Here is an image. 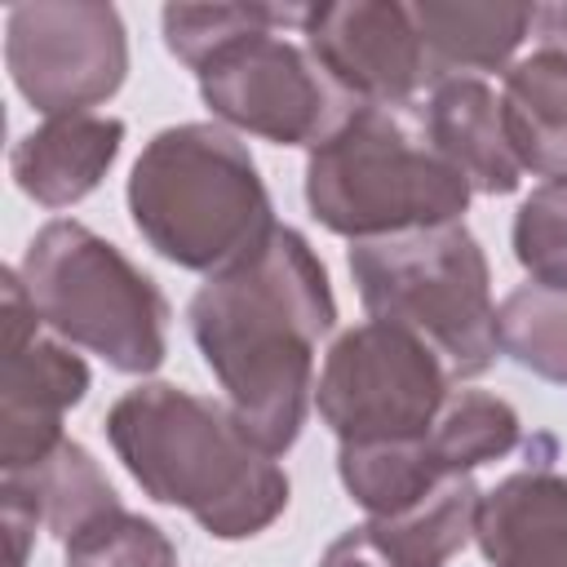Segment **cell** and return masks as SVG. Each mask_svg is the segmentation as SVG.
<instances>
[{
  "label": "cell",
  "mask_w": 567,
  "mask_h": 567,
  "mask_svg": "<svg viewBox=\"0 0 567 567\" xmlns=\"http://www.w3.org/2000/svg\"><path fill=\"white\" fill-rule=\"evenodd\" d=\"M496 337L518 368L554 385H567V292L563 288H536V284L514 288L496 310Z\"/></svg>",
  "instance_id": "obj_19"
},
{
  "label": "cell",
  "mask_w": 567,
  "mask_h": 567,
  "mask_svg": "<svg viewBox=\"0 0 567 567\" xmlns=\"http://www.w3.org/2000/svg\"><path fill=\"white\" fill-rule=\"evenodd\" d=\"M425 44L430 84L474 71L509 66L514 49L536 27V4H492V0H425L408 4Z\"/></svg>",
  "instance_id": "obj_16"
},
{
  "label": "cell",
  "mask_w": 567,
  "mask_h": 567,
  "mask_svg": "<svg viewBox=\"0 0 567 567\" xmlns=\"http://www.w3.org/2000/svg\"><path fill=\"white\" fill-rule=\"evenodd\" d=\"M452 394L443 359L399 323L341 332L319 368L315 408L341 443H399L434 425Z\"/></svg>",
  "instance_id": "obj_7"
},
{
  "label": "cell",
  "mask_w": 567,
  "mask_h": 567,
  "mask_svg": "<svg viewBox=\"0 0 567 567\" xmlns=\"http://www.w3.org/2000/svg\"><path fill=\"white\" fill-rule=\"evenodd\" d=\"M22 288L49 332L102 354L115 372L146 377L168 354V301L111 239L58 217L22 252Z\"/></svg>",
  "instance_id": "obj_6"
},
{
  "label": "cell",
  "mask_w": 567,
  "mask_h": 567,
  "mask_svg": "<svg viewBox=\"0 0 567 567\" xmlns=\"http://www.w3.org/2000/svg\"><path fill=\"white\" fill-rule=\"evenodd\" d=\"M124 142V120L75 111L53 115L9 151V173L18 190L44 208H66L97 190V182L111 173Z\"/></svg>",
  "instance_id": "obj_12"
},
{
  "label": "cell",
  "mask_w": 567,
  "mask_h": 567,
  "mask_svg": "<svg viewBox=\"0 0 567 567\" xmlns=\"http://www.w3.org/2000/svg\"><path fill=\"white\" fill-rule=\"evenodd\" d=\"M301 35L323 75L359 106H412L430 62L408 4L332 0L306 4Z\"/></svg>",
  "instance_id": "obj_11"
},
{
  "label": "cell",
  "mask_w": 567,
  "mask_h": 567,
  "mask_svg": "<svg viewBox=\"0 0 567 567\" xmlns=\"http://www.w3.org/2000/svg\"><path fill=\"white\" fill-rule=\"evenodd\" d=\"M4 62L18 93L40 115H75L120 93L128 75V35L120 9L102 0L13 4L4 22Z\"/></svg>",
  "instance_id": "obj_9"
},
{
  "label": "cell",
  "mask_w": 567,
  "mask_h": 567,
  "mask_svg": "<svg viewBox=\"0 0 567 567\" xmlns=\"http://www.w3.org/2000/svg\"><path fill=\"white\" fill-rule=\"evenodd\" d=\"M0 509H4V532H9V567H27V540L40 527V514L9 483H0Z\"/></svg>",
  "instance_id": "obj_24"
},
{
  "label": "cell",
  "mask_w": 567,
  "mask_h": 567,
  "mask_svg": "<svg viewBox=\"0 0 567 567\" xmlns=\"http://www.w3.org/2000/svg\"><path fill=\"white\" fill-rule=\"evenodd\" d=\"M186 319L239 430L270 456L288 452L315 399V346L337 323L310 239L275 226L244 261L204 279Z\"/></svg>",
  "instance_id": "obj_1"
},
{
  "label": "cell",
  "mask_w": 567,
  "mask_h": 567,
  "mask_svg": "<svg viewBox=\"0 0 567 567\" xmlns=\"http://www.w3.org/2000/svg\"><path fill=\"white\" fill-rule=\"evenodd\" d=\"M0 328H4V372H0V474L40 465L66 434L62 416L89 394V363L62 341L40 332V315L9 266L0 275Z\"/></svg>",
  "instance_id": "obj_10"
},
{
  "label": "cell",
  "mask_w": 567,
  "mask_h": 567,
  "mask_svg": "<svg viewBox=\"0 0 567 567\" xmlns=\"http://www.w3.org/2000/svg\"><path fill=\"white\" fill-rule=\"evenodd\" d=\"M128 213L164 261L204 275L244 261L279 226L257 159L226 124L159 128L128 173Z\"/></svg>",
  "instance_id": "obj_3"
},
{
  "label": "cell",
  "mask_w": 567,
  "mask_h": 567,
  "mask_svg": "<svg viewBox=\"0 0 567 567\" xmlns=\"http://www.w3.org/2000/svg\"><path fill=\"white\" fill-rule=\"evenodd\" d=\"M66 567H177V545L120 505L66 540Z\"/></svg>",
  "instance_id": "obj_22"
},
{
  "label": "cell",
  "mask_w": 567,
  "mask_h": 567,
  "mask_svg": "<svg viewBox=\"0 0 567 567\" xmlns=\"http://www.w3.org/2000/svg\"><path fill=\"white\" fill-rule=\"evenodd\" d=\"M430 142L447 155V164L470 182V190L483 195H509L523 182V164L505 137L501 97L478 75H452L439 80L425 111Z\"/></svg>",
  "instance_id": "obj_15"
},
{
  "label": "cell",
  "mask_w": 567,
  "mask_h": 567,
  "mask_svg": "<svg viewBox=\"0 0 567 567\" xmlns=\"http://www.w3.org/2000/svg\"><path fill=\"white\" fill-rule=\"evenodd\" d=\"M518 439H523L518 412L487 390H452L443 412L434 416V425L421 434L425 456L447 478L474 474L478 465L501 461L505 452L518 447Z\"/></svg>",
  "instance_id": "obj_18"
},
{
  "label": "cell",
  "mask_w": 567,
  "mask_h": 567,
  "mask_svg": "<svg viewBox=\"0 0 567 567\" xmlns=\"http://www.w3.org/2000/svg\"><path fill=\"white\" fill-rule=\"evenodd\" d=\"M306 9L297 4H168L159 13L164 44L190 71H199L217 49L257 31V27H301Z\"/></svg>",
  "instance_id": "obj_20"
},
{
  "label": "cell",
  "mask_w": 567,
  "mask_h": 567,
  "mask_svg": "<svg viewBox=\"0 0 567 567\" xmlns=\"http://www.w3.org/2000/svg\"><path fill=\"white\" fill-rule=\"evenodd\" d=\"M319 567H403L385 545H381V536L363 523V527H350V532H341L328 549H323V558H319Z\"/></svg>",
  "instance_id": "obj_23"
},
{
  "label": "cell",
  "mask_w": 567,
  "mask_h": 567,
  "mask_svg": "<svg viewBox=\"0 0 567 567\" xmlns=\"http://www.w3.org/2000/svg\"><path fill=\"white\" fill-rule=\"evenodd\" d=\"M346 261L363 310L421 337L452 381L483 377L496 363L492 270L465 221L359 239Z\"/></svg>",
  "instance_id": "obj_5"
},
{
  "label": "cell",
  "mask_w": 567,
  "mask_h": 567,
  "mask_svg": "<svg viewBox=\"0 0 567 567\" xmlns=\"http://www.w3.org/2000/svg\"><path fill=\"white\" fill-rule=\"evenodd\" d=\"M470 195L412 106H354L306 159L310 213L354 244L461 221Z\"/></svg>",
  "instance_id": "obj_4"
},
{
  "label": "cell",
  "mask_w": 567,
  "mask_h": 567,
  "mask_svg": "<svg viewBox=\"0 0 567 567\" xmlns=\"http://www.w3.org/2000/svg\"><path fill=\"white\" fill-rule=\"evenodd\" d=\"M106 439L151 501L186 509L217 540H248L288 509V474L239 430L235 412L168 381L120 394Z\"/></svg>",
  "instance_id": "obj_2"
},
{
  "label": "cell",
  "mask_w": 567,
  "mask_h": 567,
  "mask_svg": "<svg viewBox=\"0 0 567 567\" xmlns=\"http://www.w3.org/2000/svg\"><path fill=\"white\" fill-rule=\"evenodd\" d=\"M540 18H545L549 27H558V31L567 35V4H549V9H540Z\"/></svg>",
  "instance_id": "obj_25"
},
{
  "label": "cell",
  "mask_w": 567,
  "mask_h": 567,
  "mask_svg": "<svg viewBox=\"0 0 567 567\" xmlns=\"http://www.w3.org/2000/svg\"><path fill=\"white\" fill-rule=\"evenodd\" d=\"M540 40L505 66L501 120L523 173L567 177V35L536 18Z\"/></svg>",
  "instance_id": "obj_14"
},
{
  "label": "cell",
  "mask_w": 567,
  "mask_h": 567,
  "mask_svg": "<svg viewBox=\"0 0 567 567\" xmlns=\"http://www.w3.org/2000/svg\"><path fill=\"white\" fill-rule=\"evenodd\" d=\"M474 540L492 567H567V474L532 465L501 478L478 501Z\"/></svg>",
  "instance_id": "obj_13"
},
{
  "label": "cell",
  "mask_w": 567,
  "mask_h": 567,
  "mask_svg": "<svg viewBox=\"0 0 567 567\" xmlns=\"http://www.w3.org/2000/svg\"><path fill=\"white\" fill-rule=\"evenodd\" d=\"M204 106L244 133L279 146H319L359 102H350L306 44L279 35V27H257L226 49H217L199 71Z\"/></svg>",
  "instance_id": "obj_8"
},
{
  "label": "cell",
  "mask_w": 567,
  "mask_h": 567,
  "mask_svg": "<svg viewBox=\"0 0 567 567\" xmlns=\"http://www.w3.org/2000/svg\"><path fill=\"white\" fill-rule=\"evenodd\" d=\"M0 483L18 487L40 523L66 545L75 532H84L89 523H97L102 514L120 509V496L115 487L106 483V474L97 470V461L89 456V447H80L75 439H62L40 465L31 470H13V474H0Z\"/></svg>",
  "instance_id": "obj_17"
},
{
  "label": "cell",
  "mask_w": 567,
  "mask_h": 567,
  "mask_svg": "<svg viewBox=\"0 0 567 567\" xmlns=\"http://www.w3.org/2000/svg\"><path fill=\"white\" fill-rule=\"evenodd\" d=\"M514 257L536 288L567 292V177H545L514 213Z\"/></svg>",
  "instance_id": "obj_21"
}]
</instances>
